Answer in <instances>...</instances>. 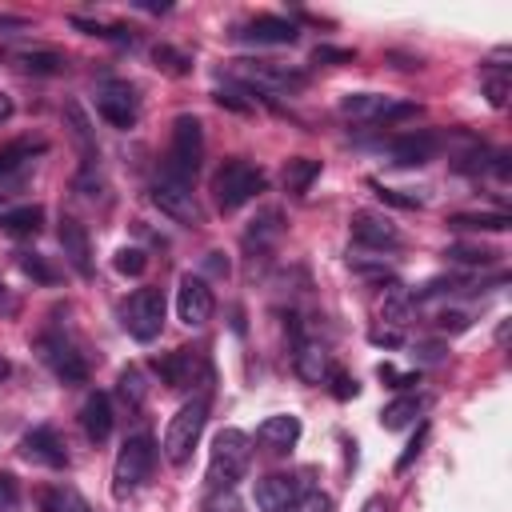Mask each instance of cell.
Here are the masks:
<instances>
[{
  "instance_id": "cell-11",
  "label": "cell",
  "mask_w": 512,
  "mask_h": 512,
  "mask_svg": "<svg viewBox=\"0 0 512 512\" xmlns=\"http://www.w3.org/2000/svg\"><path fill=\"white\" fill-rule=\"evenodd\" d=\"M36 352H40V360H44L64 384H84V380H88V360H84L64 336H52V332L40 336V340H36Z\"/></svg>"
},
{
  "instance_id": "cell-32",
  "label": "cell",
  "mask_w": 512,
  "mask_h": 512,
  "mask_svg": "<svg viewBox=\"0 0 512 512\" xmlns=\"http://www.w3.org/2000/svg\"><path fill=\"white\" fill-rule=\"evenodd\" d=\"M152 60H156V68L168 72V76H188V68H192V60H188L180 48H172V44H156V48H152Z\"/></svg>"
},
{
  "instance_id": "cell-48",
  "label": "cell",
  "mask_w": 512,
  "mask_h": 512,
  "mask_svg": "<svg viewBox=\"0 0 512 512\" xmlns=\"http://www.w3.org/2000/svg\"><path fill=\"white\" fill-rule=\"evenodd\" d=\"M8 116H12V96L0 92V120H8Z\"/></svg>"
},
{
  "instance_id": "cell-41",
  "label": "cell",
  "mask_w": 512,
  "mask_h": 512,
  "mask_svg": "<svg viewBox=\"0 0 512 512\" xmlns=\"http://www.w3.org/2000/svg\"><path fill=\"white\" fill-rule=\"evenodd\" d=\"M484 92H488V104L492 108H504V100H508V76H492L484 84Z\"/></svg>"
},
{
  "instance_id": "cell-12",
  "label": "cell",
  "mask_w": 512,
  "mask_h": 512,
  "mask_svg": "<svg viewBox=\"0 0 512 512\" xmlns=\"http://www.w3.org/2000/svg\"><path fill=\"white\" fill-rule=\"evenodd\" d=\"M304 492H308L304 472H272V476L256 480V488H252L260 512H284V508H288L292 500H300Z\"/></svg>"
},
{
  "instance_id": "cell-46",
  "label": "cell",
  "mask_w": 512,
  "mask_h": 512,
  "mask_svg": "<svg viewBox=\"0 0 512 512\" xmlns=\"http://www.w3.org/2000/svg\"><path fill=\"white\" fill-rule=\"evenodd\" d=\"M224 252H208V260H204V268L212 272V276H228V260H220Z\"/></svg>"
},
{
  "instance_id": "cell-45",
  "label": "cell",
  "mask_w": 512,
  "mask_h": 512,
  "mask_svg": "<svg viewBox=\"0 0 512 512\" xmlns=\"http://www.w3.org/2000/svg\"><path fill=\"white\" fill-rule=\"evenodd\" d=\"M440 328H444V332H464V328H468V316H464V312H444V316H440Z\"/></svg>"
},
{
  "instance_id": "cell-25",
  "label": "cell",
  "mask_w": 512,
  "mask_h": 512,
  "mask_svg": "<svg viewBox=\"0 0 512 512\" xmlns=\"http://www.w3.org/2000/svg\"><path fill=\"white\" fill-rule=\"evenodd\" d=\"M512 220L504 212H456L448 216V228L456 232H504Z\"/></svg>"
},
{
  "instance_id": "cell-5",
  "label": "cell",
  "mask_w": 512,
  "mask_h": 512,
  "mask_svg": "<svg viewBox=\"0 0 512 512\" xmlns=\"http://www.w3.org/2000/svg\"><path fill=\"white\" fill-rule=\"evenodd\" d=\"M200 160H204V124H200L196 116L184 112V116L172 120V140H168L164 172L176 176V180H188V184H192Z\"/></svg>"
},
{
  "instance_id": "cell-43",
  "label": "cell",
  "mask_w": 512,
  "mask_h": 512,
  "mask_svg": "<svg viewBox=\"0 0 512 512\" xmlns=\"http://www.w3.org/2000/svg\"><path fill=\"white\" fill-rule=\"evenodd\" d=\"M312 60H316V64H320V60H332V64H352V52H348V48H324V44H320V48L312 52Z\"/></svg>"
},
{
  "instance_id": "cell-44",
  "label": "cell",
  "mask_w": 512,
  "mask_h": 512,
  "mask_svg": "<svg viewBox=\"0 0 512 512\" xmlns=\"http://www.w3.org/2000/svg\"><path fill=\"white\" fill-rule=\"evenodd\" d=\"M368 340H372V344H384V348H396V344H400V332H396V328H372Z\"/></svg>"
},
{
  "instance_id": "cell-7",
  "label": "cell",
  "mask_w": 512,
  "mask_h": 512,
  "mask_svg": "<svg viewBox=\"0 0 512 512\" xmlns=\"http://www.w3.org/2000/svg\"><path fill=\"white\" fill-rule=\"evenodd\" d=\"M340 112L352 116V120H368V124H396V120L416 116V104L388 100V96H380V92H348V96L340 100Z\"/></svg>"
},
{
  "instance_id": "cell-21",
  "label": "cell",
  "mask_w": 512,
  "mask_h": 512,
  "mask_svg": "<svg viewBox=\"0 0 512 512\" xmlns=\"http://www.w3.org/2000/svg\"><path fill=\"white\" fill-rule=\"evenodd\" d=\"M236 36H240V40H252V44H292L300 32H296V24L284 20V16H256V20H248Z\"/></svg>"
},
{
  "instance_id": "cell-30",
  "label": "cell",
  "mask_w": 512,
  "mask_h": 512,
  "mask_svg": "<svg viewBox=\"0 0 512 512\" xmlns=\"http://www.w3.org/2000/svg\"><path fill=\"white\" fill-rule=\"evenodd\" d=\"M64 120H68V132H72V140L80 144V152L92 160V156H96V144H92V128H88V116H84V108H80L76 100H68V104H64Z\"/></svg>"
},
{
  "instance_id": "cell-51",
  "label": "cell",
  "mask_w": 512,
  "mask_h": 512,
  "mask_svg": "<svg viewBox=\"0 0 512 512\" xmlns=\"http://www.w3.org/2000/svg\"><path fill=\"white\" fill-rule=\"evenodd\" d=\"M8 212H12V204H8V196H4V192H0V220H4V216H8Z\"/></svg>"
},
{
  "instance_id": "cell-26",
  "label": "cell",
  "mask_w": 512,
  "mask_h": 512,
  "mask_svg": "<svg viewBox=\"0 0 512 512\" xmlns=\"http://www.w3.org/2000/svg\"><path fill=\"white\" fill-rule=\"evenodd\" d=\"M280 228H284V224H280V212H276V208H264V212L252 220V228L244 232V248H248V252H252V248L264 252V248L280 236Z\"/></svg>"
},
{
  "instance_id": "cell-27",
  "label": "cell",
  "mask_w": 512,
  "mask_h": 512,
  "mask_svg": "<svg viewBox=\"0 0 512 512\" xmlns=\"http://www.w3.org/2000/svg\"><path fill=\"white\" fill-rule=\"evenodd\" d=\"M420 412H424V400H420V396H400V400L384 404V412H380V428H388V432L408 428Z\"/></svg>"
},
{
  "instance_id": "cell-37",
  "label": "cell",
  "mask_w": 512,
  "mask_h": 512,
  "mask_svg": "<svg viewBox=\"0 0 512 512\" xmlns=\"http://www.w3.org/2000/svg\"><path fill=\"white\" fill-rule=\"evenodd\" d=\"M328 384H332V396L336 400H352L356 392H360V384H356V376H348L344 368H328V376H324Z\"/></svg>"
},
{
  "instance_id": "cell-34",
  "label": "cell",
  "mask_w": 512,
  "mask_h": 512,
  "mask_svg": "<svg viewBox=\"0 0 512 512\" xmlns=\"http://www.w3.org/2000/svg\"><path fill=\"white\" fill-rule=\"evenodd\" d=\"M16 264H20V272H24V276H32L36 284H56V280H60V272H56L40 252H20V256H16Z\"/></svg>"
},
{
  "instance_id": "cell-52",
  "label": "cell",
  "mask_w": 512,
  "mask_h": 512,
  "mask_svg": "<svg viewBox=\"0 0 512 512\" xmlns=\"http://www.w3.org/2000/svg\"><path fill=\"white\" fill-rule=\"evenodd\" d=\"M0 292H4V284H0Z\"/></svg>"
},
{
  "instance_id": "cell-13",
  "label": "cell",
  "mask_w": 512,
  "mask_h": 512,
  "mask_svg": "<svg viewBox=\"0 0 512 512\" xmlns=\"http://www.w3.org/2000/svg\"><path fill=\"white\" fill-rule=\"evenodd\" d=\"M96 112L112 124V128H132L136 124V92L124 80H104L96 92Z\"/></svg>"
},
{
  "instance_id": "cell-35",
  "label": "cell",
  "mask_w": 512,
  "mask_h": 512,
  "mask_svg": "<svg viewBox=\"0 0 512 512\" xmlns=\"http://www.w3.org/2000/svg\"><path fill=\"white\" fill-rule=\"evenodd\" d=\"M408 308H412V296L392 280V284H388V292H384V308H380V312H384V320L404 324V320H408Z\"/></svg>"
},
{
  "instance_id": "cell-38",
  "label": "cell",
  "mask_w": 512,
  "mask_h": 512,
  "mask_svg": "<svg viewBox=\"0 0 512 512\" xmlns=\"http://www.w3.org/2000/svg\"><path fill=\"white\" fill-rule=\"evenodd\" d=\"M284 512H332V496H324V492H316V488H308L300 500H292Z\"/></svg>"
},
{
  "instance_id": "cell-16",
  "label": "cell",
  "mask_w": 512,
  "mask_h": 512,
  "mask_svg": "<svg viewBox=\"0 0 512 512\" xmlns=\"http://www.w3.org/2000/svg\"><path fill=\"white\" fill-rule=\"evenodd\" d=\"M56 236H60V252H64V260L72 264V272H76V276H92V240H88L84 224L72 220V216H64Z\"/></svg>"
},
{
  "instance_id": "cell-39",
  "label": "cell",
  "mask_w": 512,
  "mask_h": 512,
  "mask_svg": "<svg viewBox=\"0 0 512 512\" xmlns=\"http://www.w3.org/2000/svg\"><path fill=\"white\" fill-rule=\"evenodd\" d=\"M368 188H372L384 204H396V208H420V200H416V196H404V192H396V188H384L380 180H368Z\"/></svg>"
},
{
  "instance_id": "cell-19",
  "label": "cell",
  "mask_w": 512,
  "mask_h": 512,
  "mask_svg": "<svg viewBox=\"0 0 512 512\" xmlns=\"http://www.w3.org/2000/svg\"><path fill=\"white\" fill-rule=\"evenodd\" d=\"M440 148V136L436 132H408V136H396L392 140V164L400 168H412V164H428Z\"/></svg>"
},
{
  "instance_id": "cell-8",
  "label": "cell",
  "mask_w": 512,
  "mask_h": 512,
  "mask_svg": "<svg viewBox=\"0 0 512 512\" xmlns=\"http://www.w3.org/2000/svg\"><path fill=\"white\" fill-rule=\"evenodd\" d=\"M152 204L168 220H176V224H188V228L200 224V208H196V196H192V184L188 180H176V176L160 172L156 184H152Z\"/></svg>"
},
{
  "instance_id": "cell-1",
  "label": "cell",
  "mask_w": 512,
  "mask_h": 512,
  "mask_svg": "<svg viewBox=\"0 0 512 512\" xmlns=\"http://www.w3.org/2000/svg\"><path fill=\"white\" fill-rule=\"evenodd\" d=\"M204 424H208V396L200 392V396L184 400V404L176 408V416L168 420L164 440H160L164 460H168V464H176V468H184V464L192 460V448H196V444H200V436H204Z\"/></svg>"
},
{
  "instance_id": "cell-17",
  "label": "cell",
  "mask_w": 512,
  "mask_h": 512,
  "mask_svg": "<svg viewBox=\"0 0 512 512\" xmlns=\"http://www.w3.org/2000/svg\"><path fill=\"white\" fill-rule=\"evenodd\" d=\"M152 368H156V376H160L168 388H188L192 376H196L204 364H200V352H192V348H176V352H168V356H156Z\"/></svg>"
},
{
  "instance_id": "cell-4",
  "label": "cell",
  "mask_w": 512,
  "mask_h": 512,
  "mask_svg": "<svg viewBox=\"0 0 512 512\" xmlns=\"http://www.w3.org/2000/svg\"><path fill=\"white\" fill-rule=\"evenodd\" d=\"M152 464H156V444H152V436H144V432L128 436V440L120 444V452H116V464H112V496L124 500L128 492H136V488L152 476Z\"/></svg>"
},
{
  "instance_id": "cell-33",
  "label": "cell",
  "mask_w": 512,
  "mask_h": 512,
  "mask_svg": "<svg viewBox=\"0 0 512 512\" xmlns=\"http://www.w3.org/2000/svg\"><path fill=\"white\" fill-rule=\"evenodd\" d=\"M444 256H448L452 264H480V268H488V264H496L500 252H492V248H484V244H452Z\"/></svg>"
},
{
  "instance_id": "cell-23",
  "label": "cell",
  "mask_w": 512,
  "mask_h": 512,
  "mask_svg": "<svg viewBox=\"0 0 512 512\" xmlns=\"http://www.w3.org/2000/svg\"><path fill=\"white\" fill-rule=\"evenodd\" d=\"M12 64L28 76H56L68 68V60L56 48H20V52H12Z\"/></svg>"
},
{
  "instance_id": "cell-47",
  "label": "cell",
  "mask_w": 512,
  "mask_h": 512,
  "mask_svg": "<svg viewBox=\"0 0 512 512\" xmlns=\"http://www.w3.org/2000/svg\"><path fill=\"white\" fill-rule=\"evenodd\" d=\"M364 512H388V504H384V496H372V500L364 504Z\"/></svg>"
},
{
  "instance_id": "cell-24",
  "label": "cell",
  "mask_w": 512,
  "mask_h": 512,
  "mask_svg": "<svg viewBox=\"0 0 512 512\" xmlns=\"http://www.w3.org/2000/svg\"><path fill=\"white\" fill-rule=\"evenodd\" d=\"M316 176H320V160H312V156H292V160L284 164V188H288L292 196H304Z\"/></svg>"
},
{
  "instance_id": "cell-3",
  "label": "cell",
  "mask_w": 512,
  "mask_h": 512,
  "mask_svg": "<svg viewBox=\"0 0 512 512\" xmlns=\"http://www.w3.org/2000/svg\"><path fill=\"white\" fill-rule=\"evenodd\" d=\"M264 184H268V176H264L252 160L232 156V160H224V164L216 168V176H212V196H216L220 212H236V208H244L248 200H256V196L264 192Z\"/></svg>"
},
{
  "instance_id": "cell-28",
  "label": "cell",
  "mask_w": 512,
  "mask_h": 512,
  "mask_svg": "<svg viewBox=\"0 0 512 512\" xmlns=\"http://www.w3.org/2000/svg\"><path fill=\"white\" fill-rule=\"evenodd\" d=\"M116 396H120V400H124L132 412H140V408H144V400H148V384H144V372L128 364V368L120 372V380H116Z\"/></svg>"
},
{
  "instance_id": "cell-20",
  "label": "cell",
  "mask_w": 512,
  "mask_h": 512,
  "mask_svg": "<svg viewBox=\"0 0 512 512\" xmlns=\"http://www.w3.org/2000/svg\"><path fill=\"white\" fill-rule=\"evenodd\" d=\"M80 428L92 444H104L112 436V400L104 392H88V400L80 404Z\"/></svg>"
},
{
  "instance_id": "cell-50",
  "label": "cell",
  "mask_w": 512,
  "mask_h": 512,
  "mask_svg": "<svg viewBox=\"0 0 512 512\" xmlns=\"http://www.w3.org/2000/svg\"><path fill=\"white\" fill-rule=\"evenodd\" d=\"M508 340V320H500V328H496V344H504Z\"/></svg>"
},
{
  "instance_id": "cell-18",
  "label": "cell",
  "mask_w": 512,
  "mask_h": 512,
  "mask_svg": "<svg viewBox=\"0 0 512 512\" xmlns=\"http://www.w3.org/2000/svg\"><path fill=\"white\" fill-rule=\"evenodd\" d=\"M296 440H300V420H296L292 412L268 416V420H260V428H256V444L268 448V452H288V448H296Z\"/></svg>"
},
{
  "instance_id": "cell-40",
  "label": "cell",
  "mask_w": 512,
  "mask_h": 512,
  "mask_svg": "<svg viewBox=\"0 0 512 512\" xmlns=\"http://www.w3.org/2000/svg\"><path fill=\"white\" fill-rule=\"evenodd\" d=\"M424 440H428V424H420V432L412 436V444L400 452V460H396V472H404V468H408V464H412V460L424 452Z\"/></svg>"
},
{
  "instance_id": "cell-31",
  "label": "cell",
  "mask_w": 512,
  "mask_h": 512,
  "mask_svg": "<svg viewBox=\"0 0 512 512\" xmlns=\"http://www.w3.org/2000/svg\"><path fill=\"white\" fill-rule=\"evenodd\" d=\"M40 508L44 512H92L76 488H44L40 492Z\"/></svg>"
},
{
  "instance_id": "cell-36",
  "label": "cell",
  "mask_w": 512,
  "mask_h": 512,
  "mask_svg": "<svg viewBox=\"0 0 512 512\" xmlns=\"http://www.w3.org/2000/svg\"><path fill=\"white\" fill-rule=\"evenodd\" d=\"M112 268H116L120 276H144V268H148V256H144L140 248H120V252L112 256Z\"/></svg>"
},
{
  "instance_id": "cell-9",
  "label": "cell",
  "mask_w": 512,
  "mask_h": 512,
  "mask_svg": "<svg viewBox=\"0 0 512 512\" xmlns=\"http://www.w3.org/2000/svg\"><path fill=\"white\" fill-rule=\"evenodd\" d=\"M232 72L264 92H300L304 88V72H292L276 60H232Z\"/></svg>"
},
{
  "instance_id": "cell-10",
  "label": "cell",
  "mask_w": 512,
  "mask_h": 512,
  "mask_svg": "<svg viewBox=\"0 0 512 512\" xmlns=\"http://www.w3.org/2000/svg\"><path fill=\"white\" fill-rule=\"evenodd\" d=\"M212 312H216V296H212V288H208V280L204 276H180V288H176V316L188 324V328H200V324H208L212 320Z\"/></svg>"
},
{
  "instance_id": "cell-29",
  "label": "cell",
  "mask_w": 512,
  "mask_h": 512,
  "mask_svg": "<svg viewBox=\"0 0 512 512\" xmlns=\"http://www.w3.org/2000/svg\"><path fill=\"white\" fill-rule=\"evenodd\" d=\"M0 224H4L12 236H36L40 224H44V208H36V204H20V208H12Z\"/></svg>"
},
{
  "instance_id": "cell-22",
  "label": "cell",
  "mask_w": 512,
  "mask_h": 512,
  "mask_svg": "<svg viewBox=\"0 0 512 512\" xmlns=\"http://www.w3.org/2000/svg\"><path fill=\"white\" fill-rule=\"evenodd\" d=\"M292 364H296V376L304 380V384H320L324 376H328V352H324V344H316V340H296V356H292Z\"/></svg>"
},
{
  "instance_id": "cell-15",
  "label": "cell",
  "mask_w": 512,
  "mask_h": 512,
  "mask_svg": "<svg viewBox=\"0 0 512 512\" xmlns=\"http://www.w3.org/2000/svg\"><path fill=\"white\" fill-rule=\"evenodd\" d=\"M20 456H24V460H36V464H48V468H68V444H64L60 432L48 428V424L24 432Z\"/></svg>"
},
{
  "instance_id": "cell-2",
  "label": "cell",
  "mask_w": 512,
  "mask_h": 512,
  "mask_svg": "<svg viewBox=\"0 0 512 512\" xmlns=\"http://www.w3.org/2000/svg\"><path fill=\"white\" fill-rule=\"evenodd\" d=\"M248 460H252V440L240 428H220L208 448V488L212 492L236 488V480L248 472Z\"/></svg>"
},
{
  "instance_id": "cell-49",
  "label": "cell",
  "mask_w": 512,
  "mask_h": 512,
  "mask_svg": "<svg viewBox=\"0 0 512 512\" xmlns=\"http://www.w3.org/2000/svg\"><path fill=\"white\" fill-rule=\"evenodd\" d=\"M8 376H12V364H8V356H4V352H0V384H4V380H8Z\"/></svg>"
},
{
  "instance_id": "cell-42",
  "label": "cell",
  "mask_w": 512,
  "mask_h": 512,
  "mask_svg": "<svg viewBox=\"0 0 512 512\" xmlns=\"http://www.w3.org/2000/svg\"><path fill=\"white\" fill-rule=\"evenodd\" d=\"M20 500V488H16V476L0 472V508H12Z\"/></svg>"
},
{
  "instance_id": "cell-6",
  "label": "cell",
  "mask_w": 512,
  "mask_h": 512,
  "mask_svg": "<svg viewBox=\"0 0 512 512\" xmlns=\"http://www.w3.org/2000/svg\"><path fill=\"white\" fill-rule=\"evenodd\" d=\"M120 324H124V332H128L132 340H140V344L156 340L160 328H164V296H160V288H136V292L120 304Z\"/></svg>"
},
{
  "instance_id": "cell-14",
  "label": "cell",
  "mask_w": 512,
  "mask_h": 512,
  "mask_svg": "<svg viewBox=\"0 0 512 512\" xmlns=\"http://www.w3.org/2000/svg\"><path fill=\"white\" fill-rule=\"evenodd\" d=\"M348 228H352V240L364 244V248H380V252H384V248H400V232H396V224H392L388 216H380V212L360 208V212H352Z\"/></svg>"
}]
</instances>
